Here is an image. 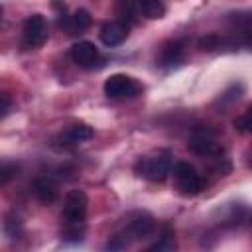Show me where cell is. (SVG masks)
<instances>
[{
    "mask_svg": "<svg viewBox=\"0 0 252 252\" xmlns=\"http://www.w3.org/2000/svg\"><path fill=\"white\" fill-rule=\"evenodd\" d=\"M152 230H154V217L146 211H134L124 219V226L108 238L106 250L108 252H122L134 240L146 238Z\"/></svg>",
    "mask_w": 252,
    "mask_h": 252,
    "instance_id": "obj_1",
    "label": "cell"
},
{
    "mask_svg": "<svg viewBox=\"0 0 252 252\" xmlns=\"http://www.w3.org/2000/svg\"><path fill=\"white\" fill-rule=\"evenodd\" d=\"M171 154L169 152H159V154H154V156H144L136 161L134 169L138 175L150 179V181H163L169 171H171Z\"/></svg>",
    "mask_w": 252,
    "mask_h": 252,
    "instance_id": "obj_2",
    "label": "cell"
},
{
    "mask_svg": "<svg viewBox=\"0 0 252 252\" xmlns=\"http://www.w3.org/2000/svg\"><path fill=\"white\" fill-rule=\"evenodd\" d=\"M87 207H89V199L85 195V191L81 189H71L65 195V203H63V220L67 226H81L85 222L87 217Z\"/></svg>",
    "mask_w": 252,
    "mask_h": 252,
    "instance_id": "obj_3",
    "label": "cell"
},
{
    "mask_svg": "<svg viewBox=\"0 0 252 252\" xmlns=\"http://www.w3.org/2000/svg\"><path fill=\"white\" fill-rule=\"evenodd\" d=\"M189 150L195 152L197 156H219L222 152V146L217 138V132L213 128L207 126H199L193 130V134L189 136Z\"/></svg>",
    "mask_w": 252,
    "mask_h": 252,
    "instance_id": "obj_4",
    "label": "cell"
},
{
    "mask_svg": "<svg viewBox=\"0 0 252 252\" xmlns=\"http://www.w3.org/2000/svg\"><path fill=\"white\" fill-rule=\"evenodd\" d=\"M173 177H175V185L177 191L181 195H197L203 189V179L199 175V171L189 163V161H177L173 165Z\"/></svg>",
    "mask_w": 252,
    "mask_h": 252,
    "instance_id": "obj_5",
    "label": "cell"
},
{
    "mask_svg": "<svg viewBox=\"0 0 252 252\" xmlns=\"http://www.w3.org/2000/svg\"><path fill=\"white\" fill-rule=\"evenodd\" d=\"M140 91H142V85L136 79H132L124 73L110 75L104 81V94L108 98H132Z\"/></svg>",
    "mask_w": 252,
    "mask_h": 252,
    "instance_id": "obj_6",
    "label": "cell"
},
{
    "mask_svg": "<svg viewBox=\"0 0 252 252\" xmlns=\"http://www.w3.org/2000/svg\"><path fill=\"white\" fill-rule=\"evenodd\" d=\"M22 35H24V43L28 47H39L45 43L47 39V24L45 18L41 14H32L24 20L22 26Z\"/></svg>",
    "mask_w": 252,
    "mask_h": 252,
    "instance_id": "obj_7",
    "label": "cell"
},
{
    "mask_svg": "<svg viewBox=\"0 0 252 252\" xmlns=\"http://www.w3.org/2000/svg\"><path fill=\"white\" fill-rule=\"evenodd\" d=\"M71 59L83 69H94L100 63V53L91 41H77L71 47Z\"/></svg>",
    "mask_w": 252,
    "mask_h": 252,
    "instance_id": "obj_8",
    "label": "cell"
},
{
    "mask_svg": "<svg viewBox=\"0 0 252 252\" xmlns=\"http://www.w3.org/2000/svg\"><path fill=\"white\" fill-rule=\"evenodd\" d=\"M183 59H185V45H183V41L173 39L161 47L158 63L163 69H173V67H179L183 63Z\"/></svg>",
    "mask_w": 252,
    "mask_h": 252,
    "instance_id": "obj_9",
    "label": "cell"
},
{
    "mask_svg": "<svg viewBox=\"0 0 252 252\" xmlns=\"http://www.w3.org/2000/svg\"><path fill=\"white\" fill-rule=\"evenodd\" d=\"M91 22H93V18H91L89 10H85V8L75 10L71 16H63L61 14V18H59V26L67 33H81L91 26Z\"/></svg>",
    "mask_w": 252,
    "mask_h": 252,
    "instance_id": "obj_10",
    "label": "cell"
},
{
    "mask_svg": "<svg viewBox=\"0 0 252 252\" xmlns=\"http://www.w3.org/2000/svg\"><path fill=\"white\" fill-rule=\"evenodd\" d=\"M126 35H128V26H124V24L118 22V20L104 24V26L100 28V32H98L100 41H102L104 45H108V47L120 45V43L126 39Z\"/></svg>",
    "mask_w": 252,
    "mask_h": 252,
    "instance_id": "obj_11",
    "label": "cell"
},
{
    "mask_svg": "<svg viewBox=\"0 0 252 252\" xmlns=\"http://www.w3.org/2000/svg\"><path fill=\"white\" fill-rule=\"evenodd\" d=\"M32 189H33V195L37 197L39 203L43 205H51L55 199H57V183L51 179V177H35L33 183H32Z\"/></svg>",
    "mask_w": 252,
    "mask_h": 252,
    "instance_id": "obj_12",
    "label": "cell"
},
{
    "mask_svg": "<svg viewBox=\"0 0 252 252\" xmlns=\"http://www.w3.org/2000/svg\"><path fill=\"white\" fill-rule=\"evenodd\" d=\"M93 134H94V132H93V128H91L89 124L77 122V124H73V126H69V128L65 130V140L71 142V144H81V142L91 140Z\"/></svg>",
    "mask_w": 252,
    "mask_h": 252,
    "instance_id": "obj_13",
    "label": "cell"
},
{
    "mask_svg": "<svg viewBox=\"0 0 252 252\" xmlns=\"http://www.w3.org/2000/svg\"><path fill=\"white\" fill-rule=\"evenodd\" d=\"M116 14H118V22H122L124 26H130V24H136L138 22L140 8H138V4L124 0V2H118L116 4Z\"/></svg>",
    "mask_w": 252,
    "mask_h": 252,
    "instance_id": "obj_14",
    "label": "cell"
},
{
    "mask_svg": "<svg viewBox=\"0 0 252 252\" xmlns=\"http://www.w3.org/2000/svg\"><path fill=\"white\" fill-rule=\"evenodd\" d=\"M138 8H140V14L146 16L148 20H158L165 14V6L159 0H140Z\"/></svg>",
    "mask_w": 252,
    "mask_h": 252,
    "instance_id": "obj_15",
    "label": "cell"
},
{
    "mask_svg": "<svg viewBox=\"0 0 252 252\" xmlns=\"http://www.w3.org/2000/svg\"><path fill=\"white\" fill-rule=\"evenodd\" d=\"M142 252H175V238L171 230H165L152 246H148Z\"/></svg>",
    "mask_w": 252,
    "mask_h": 252,
    "instance_id": "obj_16",
    "label": "cell"
},
{
    "mask_svg": "<svg viewBox=\"0 0 252 252\" xmlns=\"http://www.w3.org/2000/svg\"><path fill=\"white\" fill-rule=\"evenodd\" d=\"M197 45H199L203 51H215V49H219L220 45H224V39H222L220 35H217V33H209V35L199 37Z\"/></svg>",
    "mask_w": 252,
    "mask_h": 252,
    "instance_id": "obj_17",
    "label": "cell"
},
{
    "mask_svg": "<svg viewBox=\"0 0 252 252\" xmlns=\"http://www.w3.org/2000/svg\"><path fill=\"white\" fill-rule=\"evenodd\" d=\"M234 128L240 132H252V104L246 108V112L242 116H238L234 120Z\"/></svg>",
    "mask_w": 252,
    "mask_h": 252,
    "instance_id": "obj_18",
    "label": "cell"
},
{
    "mask_svg": "<svg viewBox=\"0 0 252 252\" xmlns=\"http://www.w3.org/2000/svg\"><path fill=\"white\" fill-rule=\"evenodd\" d=\"M242 93H244V87H242L240 83H234V85H230V89H228L226 93H222V94H220V98H219V100H222V102H232V100L240 98V96H242Z\"/></svg>",
    "mask_w": 252,
    "mask_h": 252,
    "instance_id": "obj_19",
    "label": "cell"
},
{
    "mask_svg": "<svg viewBox=\"0 0 252 252\" xmlns=\"http://www.w3.org/2000/svg\"><path fill=\"white\" fill-rule=\"evenodd\" d=\"M16 171H18V165H16V163L4 161V163H2V169H0V181H2V183H8V181L16 175Z\"/></svg>",
    "mask_w": 252,
    "mask_h": 252,
    "instance_id": "obj_20",
    "label": "cell"
},
{
    "mask_svg": "<svg viewBox=\"0 0 252 252\" xmlns=\"http://www.w3.org/2000/svg\"><path fill=\"white\" fill-rule=\"evenodd\" d=\"M8 112H10V98H8V94H2V118Z\"/></svg>",
    "mask_w": 252,
    "mask_h": 252,
    "instance_id": "obj_21",
    "label": "cell"
},
{
    "mask_svg": "<svg viewBox=\"0 0 252 252\" xmlns=\"http://www.w3.org/2000/svg\"><path fill=\"white\" fill-rule=\"evenodd\" d=\"M250 167H252V161H250Z\"/></svg>",
    "mask_w": 252,
    "mask_h": 252,
    "instance_id": "obj_22",
    "label": "cell"
}]
</instances>
